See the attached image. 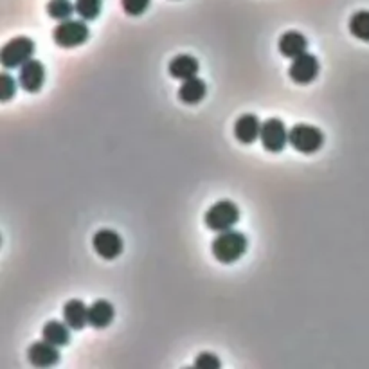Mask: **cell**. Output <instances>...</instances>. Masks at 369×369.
Returning a JSON list of instances; mask_svg holds the SVG:
<instances>
[{
	"mask_svg": "<svg viewBox=\"0 0 369 369\" xmlns=\"http://www.w3.org/2000/svg\"><path fill=\"white\" fill-rule=\"evenodd\" d=\"M213 256L223 265L236 263L247 252V238L240 230H223L213 240Z\"/></svg>",
	"mask_w": 369,
	"mask_h": 369,
	"instance_id": "6da1fadb",
	"label": "cell"
},
{
	"mask_svg": "<svg viewBox=\"0 0 369 369\" xmlns=\"http://www.w3.org/2000/svg\"><path fill=\"white\" fill-rule=\"evenodd\" d=\"M76 11V6L72 4L71 0H51L47 4V13L51 18L54 20H69L72 16V13Z\"/></svg>",
	"mask_w": 369,
	"mask_h": 369,
	"instance_id": "d6986e66",
	"label": "cell"
},
{
	"mask_svg": "<svg viewBox=\"0 0 369 369\" xmlns=\"http://www.w3.org/2000/svg\"><path fill=\"white\" fill-rule=\"evenodd\" d=\"M151 0H121L123 9L130 16H141L148 8H150Z\"/></svg>",
	"mask_w": 369,
	"mask_h": 369,
	"instance_id": "7402d4cb",
	"label": "cell"
},
{
	"mask_svg": "<svg viewBox=\"0 0 369 369\" xmlns=\"http://www.w3.org/2000/svg\"><path fill=\"white\" fill-rule=\"evenodd\" d=\"M207 87L202 78H189L184 80V83L179 88V100L186 105H197L206 98Z\"/></svg>",
	"mask_w": 369,
	"mask_h": 369,
	"instance_id": "2e32d148",
	"label": "cell"
},
{
	"mask_svg": "<svg viewBox=\"0 0 369 369\" xmlns=\"http://www.w3.org/2000/svg\"><path fill=\"white\" fill-rule=\"evenodd\" d=\"M28 357L35 368H52L60 362V351H58V346L47 341H40L29 348Z\"/></svg>",
	"mask_w": 369,
	"mask_h": 369,
	"instance_id": "30bf717a",
	"label": "cell"
},
{
	"mask_svg": "<svg viewBox=\"0 0 369 369\" xmlns=\"http://www.w3.org/2000/svg\"><path fill=\"white\" fill-rule=\"evenodd\" d=\"M240 220V209L235 202L230 200H220L215 206H211L206 211V216H204V222L209 227L211 230L215 233H223V230H229L238 223Z\"/></svg>",
	"mask_w": 369,
	"mask_h": 369,
	"instance_id": "7a4b0ae2",
	"label": "cell"
},
{
	"mask_svg": "<svg viewBox=\"0 0 369 369\" xmlns=\"http://www.w3.org/2000/svg\"><path fill=\"white\" fill-rule=\"evenodd\" d=\"M195 368L197 369H218L220 358L213 353H202L197 357Z\"/></svg>",
	"mask_w": 369,
	"mask_h": 369,
	"instance_id": "603a6c76",
	"label": "cell"
},
{
	"mask_svg": "<svg viewBox=\"0 0 369 369\" xmlns=\"http://www.w3.org/2000/svg\"><path fill=\"white\" fill-rule=\"evenodd\" d=\"M288 143L290 146L301 153H315L324 144V134L317 127L299 123L288 131Z\"/></svg>",
	"mask_w": 369,
	"mask_h": 369,
	"instance_id": "277c9868",
	"label": "cell"
},
{
	"mask_svg": "<svg viewBox=\"0 0 369 369\" xmlns=\"http://www.w3.org/2000/svg\"><path fill=\"white\" fill-rule=\"evenodd\" d=\"M114 306H112L107 299H100V301H95L92 306H88V324H90L92 328H107V326H110V322L114 321Z\"/></svg>",
	"mask_w": 369,
	"mask_h": 369,
	"instance_id": "5bb4252c",
	"label": "cell"
},
{
	"mask_svg": "<svg viewBox=\"0 0 369 369\" xmlns=\"http://www.w3.org/2000/svg\"><path fill=\"white\" fill-rule=\"evenodd\" d=\"M288 76L298 85H308L319 76V60L317 56L305 52V54L294 58L288 69Z\"/></svg>",
	"mask_w": 369,
	"mask_h": 369,
	"instance_id": "52a82bcc",
	"label": "cell"
},
{
	"mask_svg": "<svg viewBox=\"0 0 369 369\" xmlns=\"http://www.w3.org/2000/svg\"><path fill=\"white\" fill-rule=\"evenodd\" d=\"M263 148L272 153H279L288 143V130L285 123L278 117H270L262 124V134H259Z\"/></svg>",
	"mask_w": 369,
	"mask_h": 369,
	"instance_id": "8992f818",
	"label": "cell"
},
{
	"mask_svg": "<svg viewBox=\"0 0 369 369\" xmlns=\"http://www.w3.org/2000/svg\"><path fill=\"white\" fill-rule=\"evenodd\" d=\"M64 321L72 329H83L88 322V308L81 299H71L64 306Z\"/></svg>",
	"mask_w": 369,
	"mask_h": 369,
	"instance_id": "9a60e30c",
	"label": "cell"
},
{
	"mask_svg": "<svg viewBox=\"0 0 369 369\" xmlns=\"http://www.w3.org/2000/svg\"><path fill=\"white\" fill-rule=\"evenodd\" d=\"M35 51V42L31 38H28V36H16V38L9 40L2 47V51H0V64L4 65L6 69L22 67L29 60H33Z\"/></svg>",
	"mask_w": 369,
	"mask_h": 369,
	"instance_id": "3957f363",
	"label": "cell"
},
{
	"mask_svg": "<svg viewBox=\"0 0 369 369\" xmlns=\"http://www.w3.org/2000/svg\"><path fill=\"white\" fill-rule=\"evenodd\" d=\"M18 83L24 90L35 92L40 90L45 83V67L42 62L29 60L28 64L20 67V74H18Z\"/></svg>",
	"mask_w": 369,
	"mask_h": 369,
	"instance_id": "9c48e42d",
	"label": "cell"
},
{
	"mask_svg": "<svg viewBox=\"0 0 369 369\" xmlns=\"http://www.w3.org/2000/svg\"><path fill=\"white\" fill-rule=\"evenodd\" d=\"M16 94V81L8 72L0 74V101H9Z\"/></svg>",
	"mask_w": 369,
	"mask_h": 369,
	"instance_id": "44dd1931",
	"label": "cell"
},
{
	"mask_svg": "<svg viewBox=\"0 0 369 369\" xmlns=\"http://www.w3.org/2000/svg\"><path fill=\"white\" fill-rule=\"evenodd\" d=\"M69 328H71V326H69L67 322L64 324V322L60 321H49L47 324L44 326V329H42V337H44V341L62 348V346H67L69 341H71V332H69Z\"/></svg>",
	"mask_w": 369,
	"mask_h": 369,
	"instance_id": "e0dca14e",
	"label": "cell"
},
{
	"mask_svg": "<svg viewBox=\"0 0 369 369\" xmlns=\"http://www.w3.org/2000/svg\"><path fill=\"white\" fill-rule=\"evenodd\" d=\"M278 47L279 52H281L285 58H292V60H294L298 56L305 54L306 49H308V40H306L301 33L288 31L279 36Z\"/></svg>",
	"mask_w": 369,
	"mask_h": 369,
	"instance_id": "7c38bea8",
	"label": "cell"
},
{
	"mask_svg": "<svg viewBox=\"0 0 369 369\" xmlns=\"http://www.w3.org/2000/svg\"><path fill=\"white\" fill-rule=\"evenodd\" d=\"M88 36H90V31H88L87 24L83 20H71V18L60 22L52 31L54 44L64 49L80 47L88 40Z\"/></svg>",
	"mask_w": 369,
	"mask_h": 369,
	"instance_id": "5b68a950",
	"label": "cell"
},
{
	"mask_svg": "<svg viewBox=\"0 0 369 369\" xmlns=\"http://www.w3.org/2000/svg\"><path fill=\"white\" fill-rule=\"evenodd\" d=\"M74 6L81 20H95L103 8V0H76Z\"/></svg>",
	"mask_w": 369,
	"mask_h": 369,
	"instance_id": "ffe728a7",
	"label": "cell"
},
{
	"mask_svg": "<svg viewBox=\"0 0 369 369\" xmlns=\"http://www.w3.org/2000/svg\"><path fill=\"white\" fill-rule=\"evenodd\" d=\"M262 124L254 114L240 115L235 123V137L242 144H252L262 134Z\"/></svg>",
	"mask_w": 369,
	"mask_h": 369,
	"instance_id": "8fae6325",
	"label": "cell"
},
{
	"mask_svg": "<svg viewBox=\"0 0 369 369\" xmlns=\"http://www.w3.org/2000/svg\"><path fill=\"white\" fill-rule=\"evenodd\" d=\"M349 33L362 42H369V11H357L349 18Z\"/></svg>",
	"mask_w": 369,
	"mask_h": 369,
	"instance_id": "ac0fdd59",
	"label": "cell"
},
{
	"mask_svg": "<svg viewBox=\"0 0 369 369\" xmlns=\"http://www.w3.org/2000/svg\"><path fill=\"white\" fill-rule=\"evenodd\" d=\"M92 247H94L95 254L103 259H115L123 252V240L115 230L101 229L92 238Z\"/></svg>",
	"mask_w": 369,
	"mask_h": 369,
	"instance_id": "ba28073f",
	"label": "cell"
},
{
	"mask_svg": "<svg viewBox=\"0 0 369 369\" xmlns=\"http://www.w3.org/2000/svg\"><path fill=\"white\" fill-rule=\"evenodd\" d=\"M199 60L191 54L175 56L173 60L170 62V65H168L170 74L173 76V78H177V80H189V78H195V76L199 74Z\"/></svg>",
	"mask_w": 369,
	"mask_h": 369,
	"instance_id": "4fadbf2b",
	"label": "cell"
}]
</instances>
